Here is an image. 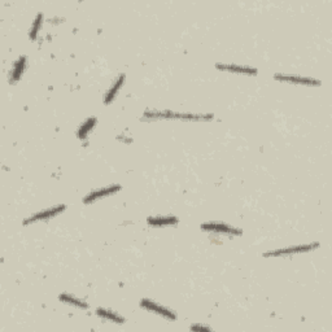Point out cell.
Listing matches in <instances>:
<instances>
[{
    "label": "cell",
    "mask_w": 332,
    "mask_h": 332,
    "mask_svg": "<svg viewBox=\"0 0 332 332\" xmlns=\"http://www.w3.org/2000/svg\"><path fill=\"white\" fill-rule=\"evenodd\" d=\"M144 118L152 120H183V121H210L213 115H195V113H181L173 110H149L144 113Z\"/></svg>",
    "instance_id": "6da1fadb"
},
{
    "label": "cell",
    "mask_w": 332,
    "mask_h": 332,
    "mask_svg": "<svg viewBox=\"0 0 332 332\" xmlns=\"http://www.w3.org/2000/svg\"><path fill=\"white\" fill-rule=\"evenodd\" d=\"M319 246V243L318 241H314L312 244H303V245H295V246H287V248L276 249V251H272V252H266L264 253V257H278V256H292L297 255V253H305L310 252V251H314Z\"/></svg>",
    "instance_id": "7a4b0ae2"
},
{
    "label": "cell",
    "mask_w": 332,
    "mask_h": 332,
    "mask_svg": "<svg viewBox=\"0 0 332 332\" xmlns=\"http://www.w3.org/2000/svg\"><path fill=\"white\" fill-rule=\"evenodd\" d=\"M201 230L208 232H215V234L230 235V236L241 235V230L235 229V227L224 224V222H205V224L201 225Z\"/></svg>",
    "instance_id": "3957f363"
},
{
    "label": "cell",
    "mask_w": 332,
    "mask_h": 332,
    "mask_svg": "<svg viewBox=\"0 0 332 332\" xmlns=\"http://www.w3.org/2000/svg\"><path fill=\"white\" fill-rule=\"evenodd\" d=\"M141 307L143 308V309L148 310V312L161 315V317L166 318V319H170V321L177 319V315L174 314V312H172V310L168 309V308L162 307L160 303L155 302V301L149 300V298H142Z\"/></svg>",
    "instance_id": "277c9868"
},
{
    "label": "cell",
    "mask_w": 332,
    "mask_h": 332,
    "mask_svg": "<svg viewBox=\"0 0 332 332\" xmlns=\"http://www.w3.org/2000/svg\"><path fill=\"white\" fill-rule=\"evenodd\" d=\"M65 209H66V205H64V204L52 206V208H48V209H46V210H42V212H39V213H35L34 215H32V217H29L27 219L23 220V225H30V224H35V222H39V220L51 219V218L59 215L61 212H64Z\"/></svg>",
    "instance_id": "5b68a950"
},
{
    "label": "cell",
    "mask_w": 332,
    "mask_h": 332,
    "mask_svg": "<svg viewBox=\"0 0 332 332\" xmlns=\"http://www.w3.org/2000/svg\"><path fill=\"white\" fill-rule=\"evenodd\" d=\"M274 78L276 80L293 83V85H303V86H321V80L314 79L309 77H300V75H289V74H275Z\"/></svg>",
    "instance_id": "8992f818"
},
{
    "label": "cell",
    "mask_w": 332,
    "mask_h": 332,
    "mask_svg": "<svg viewBox=\"0 0 332 332\" xmlns=\"http://www.w3.org/2000/svg\"><path fill=\"white\" fill-rule=\"evenodd\" d=\"M121 189L120 184H110L108 187H103V188H99L96 191H92L91 193L86 196V198L83 199V203L85 204H91L96 200H100V199L106 198L109 195H113L116 192H118Z\"/></svg>",
    "instance_id": "52a82bcc"
},
{
    "label": "cell",
    "mask_w": 332,
    "mask_h": 332,
    "mask_svg": "<svg viewBox=\"0 0 332 332\" xmlns=\"http://www.w3.org/2000/svg\"><path fill=\"white\" fill-rule=\"evenodd\" d=\"M215 68L225 72H231L235 74H244V75H257L258 70L252 66L236 65V64H217Z\"/></svg>",
    "instance_id": "ba28073f"
},
{
    "label": "cell",
    "mask_w": 332,
    "mask_h": 332,
    "mask_svg": "<svg viewBox=\"0 0 332 332\" xmlns=\"http://www.w3.org/2000/svg\"><path fill=\"white\" fill-rule=\"evenodd\" d=\"M25 68H26V58L25 56H20V58L13 63V66H12L11 72H9V83L16 85V83L21 79V77H22Z\"/></svg>",
    "instance_id": "9c48e42d"
},
{
    "label": "cell",
    "mask_w": 332,
    "mask_h": 332,
    "mask_svg": "<svg viewBox=\"0 0 332 332\" xmlns=\"http://www.w3.org/2000/svg\"><path fill=\"white\" fill-rule=\"evenodd\" d=\"M179 222L178 217L174 215H157V217H148L147 224L153 227H162V226H173Z\"/></svg>",
    "instance_id": "30bf717a"
},
{
    "label": "cell",
    "mask_w": 332,
    "mask_h": 332,
    "mask_svg": "<svg viewBox=\"0 0 332 332\" xmlns=\"http://www.w3.org/2000/svg\"><path fill=\"white\" fill-rule=\"evenodd\" d=\"M125 79H126L125 74H121L120 77H118V79L113 83L112 87H110V89L106 91L105 96H104V103H105L106 105H109V104L115 100L116 96H117V94H118V91H120V89L122 87L123 83H125Z\"/></svg>",
    "instance_id": "8fae6325"
},
{
    "label": "cell",
    "mask_w": 332,
    "mask_h": 332,
    "mask_svg": "<svg viewBox=\"0 0 332 332\" xmlns=\"http://www.w3.org/2000/svg\"><path fill=\"white\" fill-rule=\"evenodd\" d=\"M96 314L100 318H103V319H105V321H110L113 322V323L122 324L126 322V319L121 317L120 314H117V313L110 309H105V308H98V309H96Z\"/></svg>",
    "instance_id": "7c38bea8"
},
{
    "label": "cell",
    "mask_w": 332,
    "mask_h": 332,
    "mask_svg": "<svg viewBox=\"0 0 332 332\" xmlns=\"http://www.w3.org/2000/svg\"><path fill=\"white\" fill-rule=\"evenodd\" d=\"M59 300L64 303H68V305H73L75 308H79V309H87L89 308V303L86 301L80 300V298L75 297V296L69 295V293H63V295L59 296Z\"/></svg>",
    "instance_id": "4fadbf2b"
},
{
    "label": "cell",
    "mask_w": 332,
    "mask_h": 332,
    "mask_svg": "<svg viewBox=\"0 0 332 332\" xmlns=\"http://www.w3.org/2000/svg\"><path fill=\"white\" fill-rule=\"evenodd\" d=\"M96 122H98L96 117L87 118V120L85 121L82 125H80L79 129H78V132H77L78 137H79V139H86L87 135H89V132L91 131L95 126H96Z\"/></svg>",
    "instance_id": "5bb4252c"
},
{
    "label": "cell",
    "mask_w": 332,
    "mask_h": 332,
    "mask_svg": "<svg viewBox=\"0 0 332 332\" xmlns=\"http://www.w3.org/2000/svg\"><path fill=\"white\" fill-rule=\"evenodd\" d=\"M43 18H44L43 13H40V12H39V13L37 15V17H35V20L33 21L32 27H30V32H29L30 39H33V40L37 39L38 33H39L40 27H42V23H43Z\"/></svg>",
    "instance_id": "9a60e30c"
},
{
    "label": "cell",
    "mask_w": 332,
    "mask_h": 332,
    "mask_svg": "<svg viewBox=\"0 0 332 332\" xmlns=\"http://www.w3.org/2000/svg\"><path fill=\"white\" fill-rule=\"evenodd\" d=\"M191 329L192 331H200V329H204V331H209L210 327L201 326V324H193V326H191Z\"/></svg>",
    "instance_id": "2e32d148"
}]
</instances>
